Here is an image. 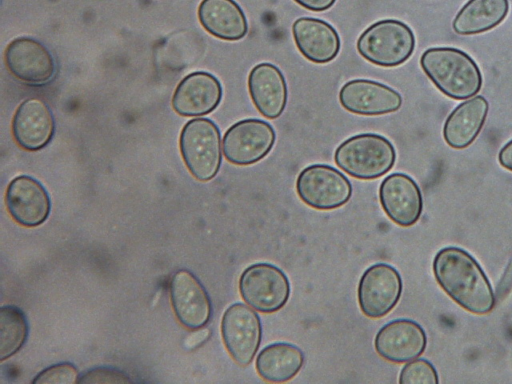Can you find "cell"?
Masks as SVG:
<instances>
[{
	"instance_id": "cell-1",
	"label": "cell",
	"mask_w": 512,
	"mask_h": 384,
	"mask_svg": "<svg viewBox=\"0 0 512 384\" xmlns=\"http://www.w3.org/2000/svg\"><path fill=\"white\" fill-rule=\"evenodd\" d=\"M433 274L443 291L468 312H491L496 296L489 279L476 259L462 248H442L434 257Z\"/></svg>"
},
{
	"instance_id": "cell-2",
	"label": "cell",
	"mask_w": 512,
	"mask_h": 384,
	"mask_svg": "<svg viewBox=\"0 0 512 384\" xmlns=\"http://www.w3.org/2000/svg\"><path fill=\"white\" fill-rule=\"evenodd\" d=\"M426 76L444 95L465 100L482 87V74L477 63L466 52L454 47H431L420 57Z\"/></svg>"
},
{
	"instance_id": "cell-3",
	"label": "cell",
	"mask_w": 512,
	"mask_h": 384,
	"mask_svg": "<svg viewBox=\"0 0 512 384\" xmlns=\"http://www.w3.org/2000/svg\"><path fill=\"white\" fill-rule=\"evenodd\" d=\"M334 161L341 170L354 178L373 180L392 169L396 151L386 137L362 133L343 141L335 150Z\"/></svg>"
},
{
	"instance_id": "cell-4",
	"label": "cell",
	"mask_w": 512,
	"mask_h": 384,
	"mask_svg": "<svg viewBox=\"0 0 512 384\" xmlns=\"http://www.w3.org/2000/svg\"><path fill=\"white\" fill-rule=\"evenodd\" d=\"M415 43V35L406 23L397 19H383L361 33L356 48L372 64L396 67L410 58Z\"/></svg>"
},
{
	"instance_id": "cell-5",
	"label": "cell",
	"mask_w": 512,
	"mask_h": 384,
	"mask_svg": "<svg viewBox=\"0 0 512 384\" xmlns=\"http://www.w3.org/2000/svg\"><path fill=\"white\" fill-rule=\"evenodd\" d=\"M179 148L191 175L201 182L213 179L222 162L221 134L208 118L189 120L181 130Z\"/></svg>"
},
{
	"instance_id": "cell-6",
	"label": "cell",
	"mask_w": 512,
	"mask_h": 384,
	"mask_svg": "<svg viewBox=\"0 0 512 384\" xmlns=\"http://www.w3.org/2000/svg\"><path fill=\"white\" fill-rule=\"evenodd\" d=\"M238 287L244 302L261 313L279 311L290 296L288 277L270 263L248 266L240 275Z\"/></svg>"
},
{
	"instance_id": "cell-7",
	"label": "cell",
	"mask_w": 512,
	"mask_h": 384,
	"mask_svg": "<svg viewBox=\"0 0 512 384\" xmlns=\"http://www.w3.org/2000/svg\"><path fill=\"white\" fill-rule=\"evenodd\" d=\"M296 192L309 207L332 210L350 200L352 185L338 169L327 164H313L299 173Z\"/></svg>"
},
{
	"instance_id": "cell-8",
	"label": "cell",
	"mask_w": 512,
	"mask_h": 384,
	"mask_svg": "<svg viewBox=\"0 0 512 384\" xmlns=\"http://www.w3.org/2000/svg\"><path fill=\"white\" fill-rule=\"evenodd\" d=\"M276 133L267 121L248 118L231 125L222 140V150L228 162L249 166L265 158L272 150Z\"/></svg>"
},
{
	"instance_id": "cell-9",
	"label": "cell",
	"mask_w": 512,
	"mask_h": 384,
	"mask_svg": "<svg viewBox=\"0 0 512 384\" xmlns=\"http://www.w3.org/2000/svg\"><path fill=\"white\" fill-rule=\"evenodd\" d=\"M221 335L231 358L239 366L247 367L253 361L261 343L260 317L248 304L234 303L222 316Z\"/></svg>"
},
{
	"instance_id": "cell-10",
	"label": "cell",
	"mask_w": 512,
	"mask_h": 384,
	"mask_svg": "<svg viewBox=\"0 0 512 384\" xmlns=\"http://www.w3.org/2000/svg\"><path fill=\"white\" fill-rule=\"evenodd\" d=\"M399 272L386 263H376L362 274L358 289V304L362 313L372 319L386 316L396 306L402 294Z\"/></svg>"
},
{
	"instance_id": "cell-11",
	"label": "cell",
	"mask_w": 512,
	"mask_h": 384,
	"mask_svg": "<svg viewBox=\"0 0 512 384\" xmlns=\"http://www.w3.org/2000/svg\"><path fill=\"white\" fill-rule=\"evenodd\" d=\"M4 61L8 71L29 86H44L56 73V64L48 48L31 37L13 39L5 49Z\"/></svg>"
},
{
	"instance_id": "cell-12",
	"label": "cell",
	"mask_w": 512,
	"mask_h": 384,
	"mask_svg": "<svg viewBox=\"0 0 512 384\" xmlns=\"http://www.w3.org/2000/svg\"><path fill=\"white\" fill-rule=\"evenodd\" d=\"M170 298L177 319L186 328H203L209 322L212 315L210 297L191 271L180 269L173 274Z\"/></svg>"
},
{
	"instance_id": "cell-13",
	"label": "cell",
	"mask_w": 512,
	"mask_h": 384,
	"mask_svg": "<svg viewBox=\"0 0 512 384\" xmlns=\"http://www.w3.org/2000/svg\"><path fill=\"white\" fill-rule=\"evenodd\" d=\"M339 102L348 112L378 116L399 110L402 96L395 89L378 81L353 79L341 87Z\"/></svg>"
},
{
	"instance_id": "cell-14",
	"label": "cell",
	"mask_w": 512,
	"mask_h": 384,
	"mask_svg": "<svg viewBox=\"0 0 512 384\" xmlns=\"http://www.w3.org/2000/svg\"><path fill=\"white\" fill-rule=\"evenodd\" d=\"M379 200L389 219L402 227L414 225L422 214L421 190L418 184L404 173H392L382 180Z\"/></svg>"
},
{
	"instance_id": "cell-15",
	"label": "cell",
	"mask_w": 512,
	"mask_h": 384,
	"mask_svg": "<svg viewBox=\"0 0 512 384\" xmlns=\"http://www.w3.org/2000/svg\"><path fill=\"white\" fill-rule=\"evenodd\" d=\"M11 217L25 227H36L46 221L51 201L46 188L29 175H19L8 184L5 195Z\"/></svg>"
},
{
	"instance_id": "cell-16",
	"label": "cell",
	"mask_w": 512,
	"mask_h": 384,
	"mask_svg": "<svg viewBox=\"0 0 512 384\" xmlns=\"http://www.w3.org/2000/svg\"><path fill=\"white\" fill-rule=\"evenodd\" d=\"M427 336L420 324L410 319H396L377 332L374 347L378 355L392 363L418 358L426 349Z\"/></svg>"
},
{
	"instance_id": "cell-17",
	"label": "cell",
	"mask_w": 512,
	"mask_h": 384,
	"mask_svg": "<svg viewBox=\"0 0 512 384\" xmlns=\"http://www.w3.org/2000/svg\"><path fill=\"white\" fill-rule=\"evenodd\" d=\"M11 131L15 142L22 149L30 152L41 150L54 136L53 113L42 99L28 98L17 107Z\"/></svg>"
},
{
	"instance_id": "cell-18",
	"label": "cell",
	"mask_w": 512,
	"mask_h": 384,
	"mask_svg": "<svg viewBox=\"0 0 512 384\" xmlns=\"http://www.w3.org/2000/svg\"><path fill=\"white\" fill-rule=\"evenodd\" d=\"M222 96V85L213 74L195 71L179 82L171 103L173 110L181 116L200 117L214 111Z\"/></svg>"
},
{
	"instance_id": "cell-19",
	"label": "cell",
	"mask_w": 512,
	"mask_h": 384,
	"mask_svg": "<svg viewBox=\"0 0 512 384\" xmlns=\"http://www.w3.org/2000/svg\"><path fill=\"white\" fill-rule=\"evenodd\" d=\"M248 91L255 108L267 119L282 115L287 104L288 90L285 77L274 64L255 65L248 75Z\"/></svg>"
},
{
	"instance_id": "cell-20",
	"label": "cell",
	"mask_w": 512,
	"mask_h": 384,
	"mask_svg": "<svg viewBox=\"0 0 512 384\" xmlns=\"http://www.w3.org/2000/svg\"><path fill=\"white\" fill-rule=\"evenodd\" d=\"M292 35L299 52L310 62L325 64L338 55L341 47L336 29L314 17H300L292 24Z\"/></svg>"
},
{
	"instance_id": "cell-21",
	"label": "cell",
	"mask_w": 512,
	"mask_h": 384,
	"mask_svg": "<svg viewBox=\"0 0 512 384\" xmlns=\"http://www.w3.org/2000/svg\"><path fill=\"white\" fill-rule=\"evenodd\" d=\"M489 110L484 96H474L457 105L443 126V138L454 149L471 145L483 128Z\"/></svg>"
},
{
	"instance_id": "cell-22",
	"label": "cell",
	"mask_w": 512,
	"mask_h": 384,
	"mask_svg": "<svg viewBox=\"0 0 512 384\" xmlns=\"http://www.w3.org/2000/svg\"><path fill=\"white\" fill-rule=\"evenodd\" d=\"M197 14L201 26L218 39L238 41L248 33L245 13L234 0H202Z\"/></svg>"
},
{
	"instance_id": "cell-23",
	"label": "cell",
	"mask_w": 512,
	"mask_h": 384,
	"mask_svg": "<svg viewBox=\"0 0 512 384\" xmlns=\"http://www.w3.org/2000/svg\"><path fill=\"white\" fill-rule=\"evenodd\" d=\"M302 350L290 343L277 342L265 346L257 355L255 368L266 382L284 383L295 377L304 365Z\"/></svg>"
},
{
	"instance_id": "cell-24",
	"label": "cell",
	"mask_w": 512,
	"mask_h": 384,
	"mask_svg": "<svg viewBox=\"0 0 512 384\" xmlns=\"http://www.w3.org/2000/svg\"><path fill=\"white\" fill-rule=\"evenodd\" d=\"M508 12V0H469L456 14L452 28L459 35L480 34L498 26Z\"/></svg>"
},
{
	"instance_id": "cell-25",
	"label": "cell",
	"mask_w": 512,
	"mask_h": 384,
	"mask_svg": "<svg viewBox=\"0 0 512 384\" xmlns=\"http://www.w3.org/2000/svg\"><path fill=\"white\" fill-rule=\"evenodd\" d=\"M29 332L28 322L21 309L2 306L0 309V359L13 356L24 345Z\"/></svg>"
},
{
	"instance_id": "cell-26",
	"label": "cell",
	"mask_w": 512,
	"mask_h": 384,
	"mask_svg": "<svg viewBox=\"0 0 512 384\" xmlns=\"http://www.w3.org/2000/svg\"><path fill=\"white\" fill-rule=\"evenodd\" d=\"M400 384H438L435 367L426 359H414L407 362L400 371Z\"/></svg>"
},
{
	"instance_id": "cell-27",
	"label": "cell",
	"mask_w": 512,
	"mask_h": 384,
	"mask_svg": "<svg viewBox=\"0 0 512 384\" xmlns=\"http://www.w3.org/2000/svg\"><path fill=\"white\" fill-rule=\"evenodd\" d=\"M79 373L75 365L69 362L54 364L41 371L34 384H73L78 382Z\"/></svg>"
},
{
	"instance_id": "cell-28",
	"label": "cell",
	"mask_w": 512,
	"mask_h": 384,
	"mask_svg": "<svg viewBox=\"0 0 512 384\" xmlns=\"http://www.w3.org/2000/svg\"><path fill=\"white\" fill-rule=\"evenodd\" d=\"M79 383H128L131 382L129 376L123 371L107 368L97 367L86 371L78 379Z\"/></svg>"
},
{
	"instance_id": "cell-29",
	"label": "cell",
	"mask_w": 512,
	"mask_h": 384,
	"mask_svg": "<svg viewBox=\"0 0 512 384\" xmlns=\"http://www.w3.org/2000/svg\"><path fill=\"white\" fill-rule=\"evenodd\" d=\"M297 4L305 9L314 12H322L330 9L336 0H294Z\"/></svg>"
},
{
	"instance_id": "cell-30",
	"label": "cell",
	"mask_w": 512,
	"mask_h": 384,
	"mask_svg": "<svg viewBox=\"0 0 512 384\" xmlns=\"http://www.w3.org/2000/svg\"><path fill=\"white\" fill-rule=\"evenodd\" d=\"M512 288V257L499 281L496 295L504 297Z\"/></svg>"
},
{
	"instance_id": "cell-31",
	"label": "cell",
	"mask_w": 512,
	"mask_h": 384,
	"mask_svg": "<svg viewBox=\"0 0 512 384\" xmlns=\"http://www.w3.org/2000/svg\"><path fill=\"white\" fill-rule=\"evenodd\" d=\"M209 336L207 329H195V331L188 335L184 340V346L188 349L195 348L204 342Z\"/></svg>"
},
{
	"instance_id": "cell-32",
	"label": "cell",
	"mask_w": 512,
	"mask_h": 384,
	"mask_svg": "<svg viewBox=\"0 0 512 384\" xmlns=\"http://www.w3.org/2000/svg\"><path fill=\"white\" fill-rule=\"evenodd\" d=\"M498 161L503 168L512 172V139L500 149Z\"/></svg>"
}]
</instances>
